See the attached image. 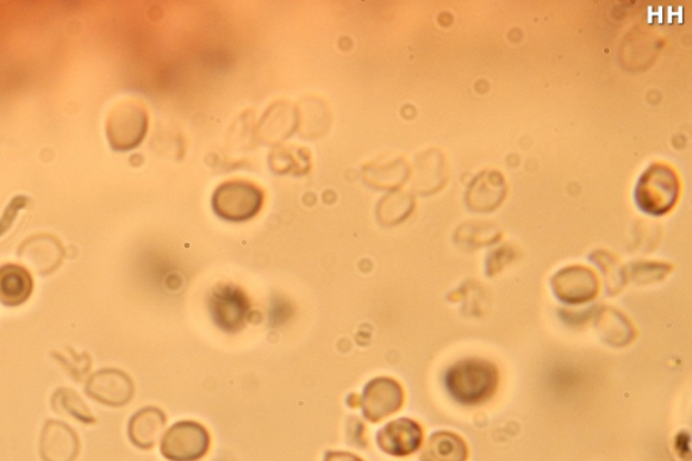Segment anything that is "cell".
Returning a JSON list of instances; mask_svg holds the SVG:
<instances>
[{"mask_svg": "<svg viewBox=\"0 0 692 461\" xmlns=\"http://www.w3.org/2000/svg\"><path fill=\"white\" fill-rule=\"evenodd\" d=\"M498 385V369L488 360H461L445 373L449 394L465 407L489 402L495 395Z\"/></svg>", "mask_w": 692, "mask_h": 461, "instance_id": "6da1fadb", "label": "cell"}, {"mask_svg": "<svg viewBox=\"0 0 692 461\" xmlns=\"http://www.w3.org/2000/svg\"><path fill=\"white\" fill-rule=\"evenodd\" d=\"M213 209L223 220L242 222L259 213L264 202L263 191L244 180H232L218 187Z\"/></svg>", "mask_w": 692, "mask_h": 461, "instance_id": "7a4b0ae2", "label": "cell"}, {"mask_svg": "<svg viewBox=\"0 0 692 461\" xmlns=\"http://www.w3.org/2000/svg\"><path fill=\"white\" fill-rule=\"evenodd\" d=\"M148 132V113L143 104L124 101L112 108L108 118V139L116 151L139 147Z\"/></svg>", "mask_w": 692, "mask_h": 461, "instance_id": "3957f363", "label": "cell"}, {"mask_svg": "<svg viewBox=\"0 0 692 461\" xmlns=\"http://www.w3.org/2000/svg\"><path fill=\"white\" fill-rule=\"evenodd\" d=\"M679 182L670 168L654 166L641 178L635 201L642 211L650 214H665L676 203Z\"/></svg>", "mask_w": 692, "mask_h": 461, "instance_id": "277c9868", "label": "cell"}, {"mask_svg": "<svg viewBox=\"0 0 692 461\" xmlns=\"http://www.w3.org/2000/svg\"><path fill=\"white\" fill-rule=\"evenodd\" d=\"M209 448V432L194 421L174 423L161 441V453L170 461H197L208 453Z\"/></svg>", "mask_w": 692, "mask_h": 461, "instance_id": "5b68a950", "label": "cell"}, {"mask_svg": "<svg viewBox=\"0 0 692 461\" xmlns=\"http://www.w3.org/2000/svg\"><path fill=\"white\" fill-rule=\"evenodd\" d=\"M209 309L218 328L234 333L244 328L251 303L244 291L232 284H223L211 292Z\"/></svg>", "mask_w": 692, "mask_h": 461, "instance_id": "8992f818", "label": "cell"}, {"mask_svg": "<svg viewBox=\"0 0 692 461\" xmlns=\"http://www.w3.org/2000/svg\"><path fill=\"white\" fill-rule=\"evenodd\" d=\"M403 402L404 392L397 380L378 378L365 385L361 409L368 421L380 422L401 410Z\"/></svg>", "mask_w": 692, "mask_h": 461, "instance_id": "52a82bcc", "label": "cell"}, {"mask_svg": "<svg viewBox=\"0 0 692 461\" xmlns=\"http://www.w3.org/2000/svg\"><path fill=\"white\" fill-rule=\"evenodd\" d=\"M86 392L106 407L120 408L132 401L134 384L123 371L101 370L87 380Z\"/></svg>", "mask_w": 692, "mask_h": 461, "instance_id": "ba28073f", "label": "cell"}, {"mask_svg": "<svg viewBox=\"0 0 692 461\" xmlns=\"http://www.w3.org/2000/svg\"><path fill=\"white\" fill-rule=\"evenodd\" d=\"M423 431L420 423L410 419H399L380 429L377 442L390 457L404 458L420 450Z\"/></svg>", "mask_w": 692, "mask_h": 461, "instance_id": "9c48e42d", "label": "cell"}, {"mask_svg": "<svg viewBox=\"0 0 692 461\" xmlns=\"http://www.w3.org/2000/svg\"><path fill=\"white\" fill-rule=\"evenodd\" d=\"M64 257V248L60 241L48 234L30 237L18 251L22 263L43 277L58 270Z\"/></svg>", "mask_w": 692, "mask_h": 461, "instance_id": "30bf717a", "label": "cell"}, {"mask_svg": "<svg viewBox=\"0 0 692 461\" xmlns=\"http://www.w3.org/2000/svg\"><path fill=\"white\" fill-rule=\"evenodd\" d=\"M553 291L566 303H584L594 299L600 290L594 272L589 268L570 267L553 278Z\"/></svg>", "mask_w": 692, "mask_h": 461, "instance_id": "8fae6325", "label": "cell"}, {"mask_svg": "<svg viewBox=\"0 0 692 461\" xmlns=\"http://www.w3.org/2000/svg\"><path fill=\"white\" fill-rule=\"evenodd\" d=\"M80 441L77 432L67 423L49 420L42 429L40 454L43 461H74Z\"/></svg>", "mask_w": 692, "mask_h": 461, "instance_id": "7c38bea8", "label": "cell"}, {"mask_svg": "<svg viewBox=\"0 0 692 461\" xmlns=\"http://www.w3.org/2000/svg\"><path fill=\"white\" fill-rule=\"evenodd\" d=\"M33 288V278L27 268L16 264L0 267V303L4 307H21L30 298Z\"/></svg>", "mask_w": 692, "mask_h": 461, "instance_id": "4fadbf2b", "label": "cell"}, {"mask_svg": "<svg viewBox=\"0 0 692 461\" xmlns=\"http://www.w3.org/2000/svg\"><path fill=\"white\" fill-rule=\"evenodd\" d=\"M166 415L158 408L137 411L129 422V439L141 450H151L166 427Z\"/></svg>", "mask_w": 692, "mask_h": 461, "instance_id": "5bb4252c", "label": "cell"}, {"mask_svg": "<svg viewBox=\"0 0 692 461\" xmlns=\"http://www.w3.org/2000/svg\"><path fill=\"white\" fill-rule=\"evenodd\" d=\"M469 447L463 438L452 432H435L423 447L421 461H467Z\"/></svg>", "mask_w": 692, "mask_h": 461, "instance_id": "9a60e30c", "label": "cell"}, {"mask_svg": "<svg viewBox=\"0 0 692 461\" xmlns=\"http://www.w3.org/2000/svg\"><path fill=\"white\" fill-rule=\"evenodd\" d=\"M52 407L56 413L72 417L73 420L82 422L84 425H92L97 422L96 417L92 415L82 398L70 389L56 391L52 398Z\"/></svg>", "mask_w": 692, "mask_h": 461, "instance_id": "2e32d148", "label": "cell"}, {"mask_svg": "<svg viewBox=\"0 0 692 461\" xmlns=\"http://www.w3.org/2000/svg\"><path fill=\"white\" fill-rule=\"evenodd\" d=\"M410 199L407 196L395 194L384 198L378 206L379 221L384 226H394L403 221L410 211Z\"/></svg>", "mask_w": 692, "mask_h": 461, "instance_id": "e0dca14e", "label": "cell"}, {"mask_svg": "<svg viewBox=\"0 0 692 461\" xmlns=\"http://www.w3.org/2000/svg\"><path fill=\"white\" fill-rule=\"evenodd\" d=\"M28 202L29 199L27 197L20 196L12 199V201L8 206V209H6L4 211L2 220H0V235L8 232V230L12 226V222L16 221L18 213H20V210L23 209L24 206L28 204Z\"/></svg>", "mask_w": 692, "mask_h": 461, "instance_id": "ac0fdd59", "label": "cell"}, {"mask_svg": "<svg viewBox=\"0 0 692 461\" xmlns=\"http://www.w3.org/2000/svg\"><path fill=\"white\" fill-rule=\"evenodd\" d=\"M325 461H363L352 453L348 452H328Z\"/></svg>", "mask_w": 692, "mask_h": 461, "instance_id": "d6986e66", "label": "cell"}, {"mask_svg": "<svg viewBox=\"0 0 692 461\" xmlns=\"http://www.w3.org/2000/svg\"><path fill=\"white\" fill-rule=\"evenodd\" d=\"M684 448V453L685 457H688V460H690V435L689 433H679L678 435V440H676V450H681V448Z\"/></svg>", "mask_w": 692, "mask_h": 461, "instance_id": "ffe728a7", "label": "cell"}]
</instances>
